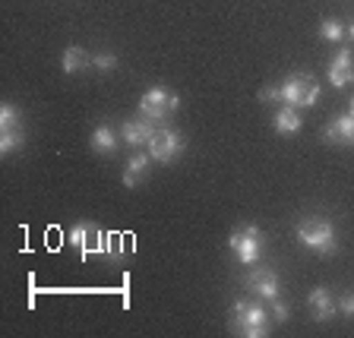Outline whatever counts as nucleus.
<instances>
[{"instance_id": "obj_16", "label": "nucleus", "mask_w": 354, "mask_h": 338, "mask_svg": "<svg viewBox=\"0 0 354 338\" xmlns=\"http://www.w3.org/2000/svg\"><path fill=\"white\" fill-rule=\"evenodd\" d=\"M92 149H95L98 155H114L118 152V136H114V130H111V126H95V130H92Z\"/></svg>"}, {"instance_id": "obj_14", "label": "nucleus", "mask_w": 354, "mask_h": 338, "mask_svg": "<svg viewBox=\"0 0 354 338\" xmlns=\"http://www.w3.org/2000/svg\"><path fill=\"white\" fill-rule=\"evenodd\" d=\"M304 120L301 114H297V108H291V104H285V108L275 114V133L279 136H295V133H301Z\"/></svg>"}, {"instance_id": "obj_20", "label": "nucleus", "mask_w": 354, "mask_h": 338, "mask_svg": "<svg viewBox=\"0 0 354 338\" xmlns=\"http://www.w3.org/2000/svg\"><path fill=\"white\" fill-rule=\"evenodd\" d=\"M92 66L108 73V70H114V66H118V57H114L111 51H102V54H95V57H92Z\"/></svg>"}, {"instance_id": "obj_19", "label": "nucleus", "mask_w": 354, "mask_h": 338, "mask_svg": "<svg viewBox=\"0 0 354 338\" xmlns=\"http://www.w3.org/2000/svg\"><path fill=\"white\" fill-rule=\"evenodd\" d=\"M0 130H19V111L13 104L0 108Z\"/></svg>"}, {"instance_id": "obj_21", "label": "nucleus", "mask_w": 354, "mask_h": 338, "mask_svg": "<svg viewBox=\"0 0 354 338\" xmlns=\"http://www.w3.org/2000/svg\"><path fill=\"white\" fill-rule=\"evenodd\" d=\"M275 98H281V86H266L263 92H259V102H266V104H272Z\"/></svg>"}, {"instance_id": "obj_17", "label": "nucleus", "mask_w": 354, "mask_h": 338, "mask_svg": "<svg viewBox=\"0 0 354 338\" xmlns=\"http://www.w3.org/2000/svg\"><path fill=\"white\" fill-rule=\"evenodd\" d=\"M22 142H26L22 130H3L0 133V152L3 155H13L16 149H22Z\"/></svg>"}, {"instance_id": "obj_2", "label": "nucleus", "mask_w": 354, "mask_h": 338, "mask_svg": "<svg viewBox=\"0 0 354 338\" xmlns=\"http://www.w3.org/2000/svg\"><path fill=\"white\" fill-rule=\"evenodd\" d=\"M177 111H180V95H174L171 88H162V86L146 88L140 98V114L149 118L152 124H168Z\"/></svg>"}, {"instance_id": "obj_9", "label": "nucleus", "mask_w": 354, "mask_h": 338, "mask_svg": "<svg viewBox=\"0 0 354 338\" xmlns=\"http://www.w3.org/2000/svg\"><path fill=\"white\" fill-rule=\"evenodd\" d=\"M329 82L335 88H345L354 82V57H351V48H342L335 57L329 60Z\"/></svg>"}, {"instance_id": "obj_4", "label": "nucleus", "mask_w": 354, "mask_h": 338, "mask_svg": "<svg viewBox=\"0 0 354 338\" xmlns=\"http://www.w3.org/2000/svg\"><path fill=\"white\" fill-rule=\"evenodd\" d=\"M281 102H288L291 108H313L319 102V82L313 76L295 73L281 82Z\"/></svg>"}, {"instance_id": "obj_25", "label": "nucleus", "mask_w": 354, "mask_h": 338, "mask_svg": "<svg viewBox=\"0 0 354 338\" xmlns=\"http://www.w3.org/2000/svg\"><path fill=\"white\" fill-rule=\"evenodd\" d=\"M348 35H351V38H354V22H351V26H348Z\"/></svg>"}, {"instance_id": "obj_13", "label": "nucleus", "mask_w": 354, "mask_h": 338, "mask_svg": "<svg viewBox=\"0 0 354 338\" xmlns=\"http://www.w3.org/2000/svg\"><path fill=\"white\" fill-rule=\"evenodd\" d=\"M149 165H152V155L149 152H136L130 155V162L124 168V187H136L142 177L149 174Z\"/></svg>"}, {"instance_id": "obj_22", "label": "nucleus", "mask_w": 354, "mask_h": 338, "mask_svg": "<svg viewBox=\"0 0 354 338\" xmlns=\"http://www.w3.org/2000/svg\"><path fill=\"white\" fill-rule=\"evenodd\" d=\"M272 317H275V319H281V323H285V319L291 317V310H288V303L281 301V297H279V301H272Z\"/></svg>"}, {"instance_id": "obj_5", "label": "nucleus", "mask_w": 354, "mask_h": 338, "mask_svg": "<svg viewBox=\"0 0 354 338\" xmlns=\"http://www.w3.org/2000/svg\"><path fill=\"white\" fill-rule=\"evenodd\" d=\"M228 247L237 256V263L253 265L259 259V253H263V231H259L257 225H243L241 231H234V234L228 237Z\"/></svg>"}, {"instance_id": "obj_24", "label": "nucleus", "mask_w": 354, "mask_h": 338, "mask_svg": "<svg viewBox=\"0 0 354 338\" xmlns=\"http://www.w3.org/2000/svg\"><path fill=\"white\" fill-rule=\"evenodd\" d=\"M108 243H111V256H120V243H124V234H108Z\"/></svg>"}, {"instance_id": "obj_10", "label": "nucleus", "mask_w": 354, "mask_h": 338, "mask_svg": "<svg viewBox=\"0 0 354 338\" xmlns=\"http://www.w3.org/2000/svg\"><path fill=\"white\" fill-rule=\"evenodd\" d=\"M124 142L133 149H140V146H149V140H152V133H155V124L149 118H136V120H127L124 124Z\"/></svg>"}, {"instance_id": "obj_11", "label": "nucleus", "mask_w": 354, "mask_h": 338, "mask_svg": "<svg viewBox=\"0 0 354 338\" xmlns=\"http://www.w3.org/2000/svg\"><path fill=\"white\" fill-rule=\"evenodd\" d=\"M323 140L339 142V146H354V114H342V118L329 120V126L323 130Z\"/></svg>"}, {"instance_id": "obj_26", "label": "nucleus", "mask_w": 354, "mask_h": 338, "mask_svg": "<svg viewBox=\"0 0 354 338\" xmlns=\"http://www.w3.org/2000/svg\"><path fill=\"white\" fill-rule=\"evenodd\" d=\"M351 114H354V98H351Z\"/></svg>"}, {"instance_id": "obj_3", "label": "nucleus", "mask_w": 354, "mask_h": 338, "mask_svg": "<svg viewBox=\"0 0 354 338\" xmlns=\"http://www.w3.org/2000/svg\"><path fill=\"white\" fill-rule=\"evenodd\" d=\"M234 329L243 338H266L269 335V313L259 303L237 301L234 303Z\"/></svg>"}, {"instance_id": "obj_12", "label": "nucleus", "mask_w": 354, "mask_h": 338, "mask_svg": "<svg viewBox=\"0 0 354 338\" xmlns=\"http://www.w3.org/2000/svg\"><path fill=\"white\" fill-rule=\"evenodd\" d=\"M307 307H310V313H313L317 323H326V319H332V313L339 310V303H332V294L326 288H313L307 294Z\"/></svg>"}, {"instance_id": "obj_1", "label": "nucleus", "mask_w": 354, "mask_h": 338, "mask_svg": "<svg viewBox=\"0 0 354 338\" xmlns=\"http://www.w3.org/2000/svg\"><path fill=\"white\" fill-rule=\"evenodd\" d=\"M295 237L310 247V250L323 253V256H332L339 250V237H335V225L329 218H319V215H310V218H301L295 228Z\"/></svg>"}, {"instance_id": "obj_7", "label": "nucleus", "mask_w": 354, "mask_h": 338, "mask_svg": "<svg viewBox=\"0 0 354 338\" xmlns=\"http://www.w3.org/2000/svg\"><path fill=\"white\" fill-rule=\"evenodd\" d=\"M243 288L250 291V294H257L259 301L272 303L281 297V288H279V272L275 269H269V265H259V269H253L247 279H243Z\"/></svg>"}, {"instance_id": "obj_8", "label": "nucleus", "mask_w": 354, "mask_h": 338, "mask_svg": "<svg viewBox=\"0 0 354 338\" xmlns=\"http://www.w3.org/2000/svg\"><path fill=\"white\" fill-rule=\"evenodd\" d=\"M70 241H73V247L80 250V256H88V253L104 250V241H108V237H104L95 225H76Z\"/></svg>"}, {"instance_id": "obj_6", "label": "nucleus", "mask_w": 354, "mask_h": 338, "mask_svg": "<svg viewBox=\"0 0 354 338\" xmlns=\"http://www.w3.org/2000/svg\"><path fill=\"white\" fill-rule=\"evenodd\" d=\"M184 146H187L184 136H177L168 126H158V130L152 133V140H149V155H152V162H158V165H171L177 155L184 152Z\"/></svg>"}, {"instance_id": "obj_18", "label": "nucleus", "mask_w": 354, "mask_h": 338, "mask_svg": "<svg viewBox=\"0 0 354 338\" xmlns=\"http://www.w3.org/2000/svg\"><path fill=\"white\" fill-rule=\"evenodd\" d=\"M342 35H345V29H342L339 19H323L319 22V38H326V41H339Z\"/></svg>"}, {"instance_id": "obj_15", "label": "nucleus", "mask_w": 354, "mask_h": 338, "mask_svg": "<svg viewBox=\"0 0 354 338\" xmlns=\"http://www.w3.org/2000/svg\"><path fill=\"white\" fill-rule=\"evenodd\" d=\"M60 66H64V73H80V70L92 66V57H88L86 48H80V44H66Z\"/></svg>"}, {"instance_id": "obj_23", "label": "nucleus", "mask_w": 354, "mask_h": 338, "mask_svg": "<svg viewBox=\"0 0 354 338\" xmlns=\"http://www.w3.org/2000/svg\"><path fill=\"white\" fill-rule=\"evenodd\" d=\"M339 310L345 313V317L354 319V294H345V297H342V301H339Z\"/></svg>"}]
</instances>
